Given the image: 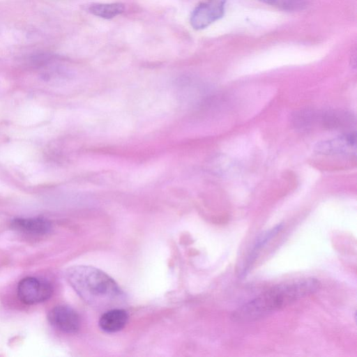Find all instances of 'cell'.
I'll return each instance as SVG.
<instances>
[{
    "label": "cell",
    "mask_w": 357,
    "mask_h": 357,
    "mask_svg": "<svg viewBox=\"0 0 357 357\" xmlns=\"http://www.w3.org/2000/svg\"><path fill=\"white\" fill-rule=\"evenodd\" d=\"M320 287V282L314 278L275 285L235 310L231 319L238 322L259 319L314 294Z\"/></svg>",
    "instance_id": "cell-1"
},
{
    "label": "cell",
    "mask_w": 357,
    "mask_h": 357,
    "mask_svg": "<svg viewBox=\"0 0 357 357\" xmlns=\"http://www.w3.org/2000/svg\"><path fill=\"white\" fill-rule=\"evenodd\" d=\"M66 275L74 290L91 306L107 307L123 298V292L116 282L98 268L75 266L68 268Z\"/></svg>",
    "instance_id": "cell-2"
},
{
    "label": "cell",
    "mask_w": 357,
    "mask_h": 357,
    "mask_svg": "<svg viewBox=\"0 0 357 357\" xmlns=\"http://www.w3.org/2000/svg\"><path fill=\"white\" fill-rule=\"evenodd\" d=\"M52 285L43 279L27 277L22 279L17 286V295L20 301L33 305L45 301L52 294Z\"/></svg>",
    "instance_id": "cell-3"
},
{
    "label": "cell",
    "mask_w": 357,
    "mask_h": 357,
    "mask_svg": "<svg viewBox=\"0 0 357 357\" xmlns=\"http://www.w3.org/2000/svg\"><path fill=\"white\" fill-rule=\"evenodd\" d=\"M226 0H206L192 11L190 24L196 30L203 29L222 18L225 10Z\"/></svg>",
    "instance_id": "cell-4"
},
{
    "label": "cell",
    "mask_w": 357,
    "mask_h": 357,
    "mask_svg": "<svg viewBox=\"0 0 357 357\" xmlns=\"http://www.w3.org/2000/svg\"><path fill=\"white\" fill-rule=\"evenodd\" d=\"M48 319L54 328L66 333H75L80 325L78 314L66 305L54 307L49 313Z\"/></svg>",
    "instance_id": "cell-5"
},
{
    "label": "cell",
    "mask_w": 357,
    "mask_h": 357,
    "mask_svg": "<svg viewBox=\"0 0 357 357\" xmlns=\"http://www.w3.org/2000/svg\"><path fill=\"white\" fill-rule=\"evenodd\" d=\"M12 227L20 232L32 235H43L51 229V224L45 219L17 218L12 222Z\"/></svg>",
    "instance_id": "cell-6"
},
{
    "label": "cell",
    "mask_w": 357,
    "mask_h": 357,
    "mask_svg": "<svg viewBox=\"0 0 357 357\" xmlns=\"http://www.w3.org/2000/svg\"><path fill=\"white\" fill-rule=\"evenodd\" d=\"M128 319V314L124 310L111 309L100 317L99 326L105 332L115 333L126 326Z\"/></svg>",
    "instance_id": "cell-7"
},
{
    "label": "cell",
    "mask_w": 357,
    "mask_h": 357,
    "mask_svg": "<svg viewBox=\"0 0 357 357\" xmlns=\"http://www.w3.org/2000/svg\"><path fill=\"white\" fill-rule=\"evenodd\" d=\"M89 11L96 16L111 19L124 11V5L121 3H96L89 7Z\"/></svg>",
    "instance_id": "cell-8"
},
{
    "label": "cell",
    "mask_w": 357,
    "mask_h": 357,
    "mask_svg": "<svg viewBox=\"0 0 357 357\" xmlns=\"http://www.w3.org/2000/svg\"><path fill=\"white\" fill-rule=\"evenodd\" d=\"M282 225L279 224L259 236L254 245L252 252L249 257V260L248 261L247 268H245V269L248 268L250 264L252 263L259 250L263 248L273 237L277 235V234L282 229Z\"/></svg>",
    "instance_id": "cell-9"
},
{
    "label": "cell",
    "mask_w": 357,
    "mask_h": 357,
    "mask_svg": "<svg viewBox=\"0 0 357 357\" xmlns=\"http://www.w3.org/2000/svg\"><path fill=\"white\" fill-rule=\"evenodd\" d=\"M270 6L287 11L303 10L306 6L305 0H259Z\"/></svg>",
    "instance_id": "cell-10"
}]
</instances>
